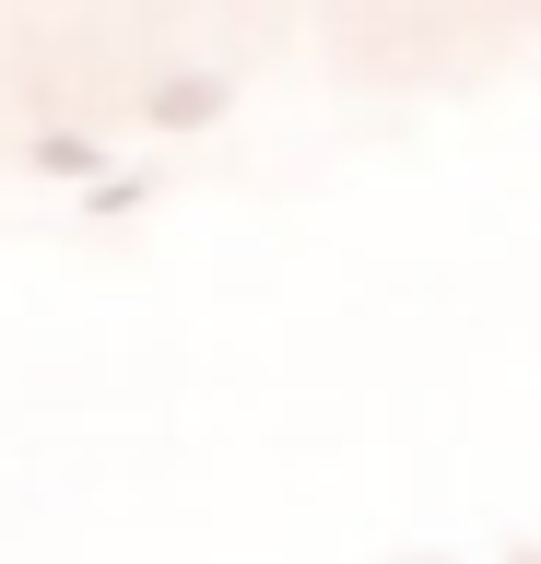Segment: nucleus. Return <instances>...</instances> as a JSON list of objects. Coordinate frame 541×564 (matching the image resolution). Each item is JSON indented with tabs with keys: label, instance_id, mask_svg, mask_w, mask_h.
Returning a JSON list of instances; mask_svg holds the SVG:
<instances>
[{
	"label": "nucleus",
	"instance_id": "1",
	"mask_svg": "<svg viewBox=\"0 0 541 564\" xmlns=\"http://www.w3.org/2000/svg\"><path fill=\"white\" fill-rule=\"evenodd\" d=\"M518 564H541V541H530V553H518Z\"/></svg>",
	"mask_w": 541,
	"mask_h": 564
}]
</instances>
